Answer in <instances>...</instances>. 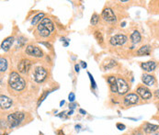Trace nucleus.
<instances>
[{
  "label": "nucleus",
  "instance_id": "obj_1",
  "mask_svg": "<svg viewBox=\"0 0 159 135\" xmlns=\"http://www.w3.org/2000/svg\"><path fill=\"white\" fill-rule=\"evenodd\" d=\"M8 86L15 91H21L26 86V81L17 72H12L9 75Z\"/></svg>",
  "mask_w": 159,
  "mask_h": 135
},
{
  "label": "nucleus",
  "instance_id": "obj_2",
  "mask_svg": "<svg viewBox=\"0 0 159 135\" xmlns=\"http://www.w3.org/2000/svg\"><path fill=\"white\" fill-rule=\"evenodd\" d=\"M54 30V25L49 18H44L37 26V31L42 38H47Z\"/></svg>",
  "mask_w": 159,
  "mask_h": 135
},
{
  "label": "nucleus",
  "instance_id": "obj_3",
  "mask_svg": "<svg viewBox=\"0 0 159 135\" xmlns=\"http://www.w3.org/2000/svg\"><path fill=\"white\" fill-rule=\"evenodd\" d=\"M25 118V113L21 111H17L8 116V122L11 128H15L20 125Z\"/></svg>",
  "mask_w": 159,
  "mask_h": 135
},
{
  "label": "nucleus",
  "instance_id": "obj_4",
  "mask_svg": "<svg viewBox=\"0 0 159 135\" xmlns=\"http://www.w3.org/2000/svg\"><path fill=\"white\" fill-rule=\"evenodd\" d=\"M47 75H48V73L45 68H43L42 66H38L34 70L33 78H34L35 82H37V83H42L47 78Z\"/></svg>",
  "mask_w": 159,
  "mask_h": 135
},
{
  "label": "nucleus",
  "instance_id": "obj_5",
  "mask_svg": "<svg viewBox=\"0 0 159 135\" xmlns=\"http://www.w3.org/2000/svg\"><path fill=\"white\" fill-rule=\"evenodd\" d=\"M25 53H26L27 55L34 57V58H41L43 56V53L41 50V48H39L38 46H35V45L30 44L25 49Z\"/></svg>",
  "mask_w": 159,
  "mask_h": 135
},
{
  "label": "nucleus",
  "instance_id": "obj_6",
  "mask_svg": "<svg viewBox=\"0 0 159 135\" xmlns=\"http://www.w3.org/2000/svg\"><path fill=\"white\" fill-rule=\"evenodd\" d=\"M101 17L108 23H115L117 21L116 15L114 14L113 10L110 8H106L101 13Z\"/></svg>",
  "mask_w": 159,
  "mask_h": 135
},
{
  "label": "nucleus",
  "instance_id": "obj_7",
  "mask_svg": "<svg viewBox=\"0 0 159 135\" xmlns=\"http://www.w3.org/2000/svg\"><path fill=\"white\" fill-rule=\"evenodd\" d=\"M117 87H118V94L120 96L127 95L130 86L122 77H117Z\"/></svg>",
  "mask_w": 159,
  "mask_h": 135
},
{
  "label": "nucleus",
  "instance_id": "obj_8",
  "mask_svg": "<svg viewBox=\"0 0 159 135\" xmlns=\"http://www.w3.org/2000/svg\"><path fill=\"white\" fill-rule=\"evenodd\" d=\"M32 65V62L29 59H22L18 64V70L20 74L26 75L30 72V70Z\"/></svg>",
  "mask_w": 159,
  "mask_h": 135
},
{
  "label": "nucleus",
  "instance_id": "obj_9",
  "mask_svg": "<svg viewBox=\"0 0 159 135\" xmlns=\"http://www.w3.org/2000/svg\"><path fill=\"white\" fill-rule=\"evenodd\" d=\"M127 40H128V38H127L126 35L117 34L110 38V43L112 45V46H120V45H123L127 41Z\"/></svg>",
  "mask_w": 159,
  "mask_h": 135
},
{
  "label": "nucleus",
  "instance_id": "obj_10",
  "mask_svg": "<svg viewBox=\"0 0 159 135\" xmlns=\"http://www.w3.org/2000/svg\"><path fill=\"white\" fill-rule=\"evenodd\" d=\"M140 101V98L137 94L134 93H130V94H127L124 96V99H123V103L125 106H132V105H136L138 104Z\"/></svg>",
  "mask_w": 159,
  "mask_h": 135
},
{
  "label": "nucleus",
  "instance_id": "obj_11",
  "mask_svg": "<svg viewBox=\"0 0 159 135\" xmlns=\"http://www.w3.org/2000/svg\"><path fill=\"white\" fill-rule=\"evenodd\" d=\"M136 94L139 96H141V98L144 100H148L152 98V92L150 91V90L147 88V87H145V86H138L137 89H136Z\"/></svg>",
  "mask_w": 159,
  "mask_h": 135
},
{
  "label": "nucleus",
  "instance_id": "obj_12",
  "mask_svg": "<svg viewBox=\"0 0 159 135\" xmlns=\"http://www.w3.org/2000/svg\"><path fill=\"white\" fill-rule=\"evenodd\" d=\"M12 99L8 96H5V95H1L0 96V106H1L2 109H8L11 108L12 106Z\"/></svg>",
  "mask_w": 159,
  "mask_h": 135
},
{
  "label": "nucleus",
  "instance_id": "obj_13",
  "mask_svg": "<svg viewBox=\"0 0 159 135\" xmlns=\"http://www.w3.org/2000/svg\"><path fill=\"white\" fill-rule=\"evenodd\" d=\"M141 67L144 71L147 73L153 72L155 71V69L156 68V63L154 61H149V62H145V63H141Z\"/></svg>",
  "mask_w": 159,
  "mask_h": 135
},
{
  "label": "nucleus",
  "instance_id": "obj_14",
  "mask_svg": "<svg viewBox=\"0 0 159 135\" xmlns=\"http://www.w3.org/2000/svg\"><path fill=\"white\" fill-rule=\"evenodd\" d=\"M142 81L144 85L146 86H152L155 85V78L154 75H149V74H144L142 75Z\"/></svg>",
  "mask_w": 159,
  "mask_h": 135
},
{
  "label": "nucleus",
  "instance_id": "obj_15",
  "mask_svg": "<svg viewBox=\"0 0 159 135\" xmlns=\"http://www.w3.org/2000/svg\"><path fill=\"white\" fill-rule=\"evenodd\" d=\"M108 83L110 84V88L112 93H118V87H117V77L114 75H110L107 78Z\"/></svg>",
  "mask_w": 159,
  "mask_h": 135
},
{
  "label": "nucleus",
  "instance_id": "obj_16",
  "mask_svg": "<svg viewBox=\"0 0 159 135\" xmlns=\"http://www.w3.org/2000/svg\"><path fill=\"white\" fill-rule=\"evenodd\" d=\"M14 42V38L13 37H8L7 39H5V40L2 41L1 43V48L4 51H8L10 50L12 44Z\"/></svg>",
  "mask_w": 159,
  "mask_h": 135
},
{
  "label": "nucleus",
  "instance_id": "obj_17",
  "mask_svg": "<svg viewBox=\"0 0 159 135\" xmlns=\"http://www.w3.org/2000/svg\"><path fill=\"white\" fill-rule=\"evenodd\" d=\"M159 126L152 123H145L144 126V131L147 134H153L158 131Z\"/></svg>",
  "mask_w": 159,
  "mask_h": 135
},
{
  "label": "nucleus",
  "instance_id": "obj_18",
  "mask_svg": "<svg viewBox=\"0 0 159 135\" xmlns=\"http://www.w3.org/2000/svg\"><path fill=\"white\" fill-rule=\"evenodd\" d=\"M151 51V46L150 45H144L141 48L137 51V55L138 56H143V55H149Z\"/></svg>",
  "mask_w": 159,
  "mask_h": 135
},
{
  "label": "nucleus",
  "instance_id": "obj_19",
  "mask_svg": "<svg viewBox=\"0 0 159 135\" xmlns=\"http://www.w3.org/2000/svg\"><path fill=\"white\" fill-rule=\"evenodd\" d=\"M141 40H142V36H141V34H140V32L138 30H134L131 34V41H132V43L137 44V43H139L140 41H141Z\"/></svg>",
  "mask_w": 159,
  "mask_h": 135
},
{
  "label": "nucleus",
  "instance_id": "obj_20",
  "mask_svg": "<svg viewBox=\"0 0 159 135\" xmlns=\"http://www.w3.org/2000/svg\"><path fill=\"white\" fill-rule=\"evenodd\" d=\"M44 16H45V14L44 13H39V14H37L33 18H32V20H31V25L34 26L38 23H40L42 19L44 18Z\"/></svg>",
  "mask_w": 159,
  "mask_h": 135
},
{
  "label": "nucleus",
  "instance_id": "obj_21",
  "mask_svg": "<svg viewBox=\"0 0 159 135\" xmlns=\"http://www.w3.org/2000/svg\"><path fill=\"white\" fill-rule=\"evenodd\" d=\"M116 64H117L116 61H114V60H111V59H110V60H108L106 63H103V68H104L105 70H108V69H111V68H113L114 66H115Z\"/></svg>",
  "mask_w": 159,
  "mask_h": 135
},
{
  "label": "nucleus",
  "instance_id": "obj_22",
  "mask_svg": "<svg viewBox=\"0 0 159 135\" xmlns=\"http://www.w3.org/2000/svg\"><path fill=\"white\" fill-rule=\"evenodd\" d=\"M94 37L96 38V40L98 41V42L99 44H102L104 42V38H103V35L102 33L99 31V30H96L94 32Z\"/></svg>",
  "mask_w": 159,
  "mask_h": 135
},
{
  "label": "nucleus",
  "instance_id": "obj_23",
  "mask_svg": "<svg viewBox=\"0 0 159 135\" xmlns=\"http://www.w3.org/2000/svg\"><path fill=\"white\" fill-rule=\"evenodd\" d=\"M7 68H8V62L5 58L1 57V59H0V71L3 73L7 70Z\"/></svg>",
  "mask_w": 159,
  "mask_h": 135
},
{
  "label": "nucleus",
  "instance_id": "obj_24",
  "mask_svg": "<svg viewBox=\"0 0 159 135\" xmlns=\"http://www.w3.org/2000/svg\"><path fill=\"white\" fill-rule=\"evenodd\" d=\"M98 20H99V16L97 14V13H94L91 17V20H90V23L92 26H96L98 23Z\"/></svg>",
  "mask_w": 159,
  "mask_h": 135
},
{
  "label": "nucleus",
  "instance_id": "obj_25",
  "mask_svg": "<svg viewBox=\"0 0 159 135\" xmlns=\"http://www.w3.org/2000/svg\"><path fill=\"white\" fill-rule=\"evenodd\" d=\"M87 75H88V76H89V79H90V82H91V86H92V88H96L97 87V86H96V82H95V80H94V78H93V76H92V75L88 72L87 73Z\"/></svg>",
  "mask_w": 159,
  "mask_h": 135
},
{
  "label": "nucleus",
  "instance_id": "obj_26",
  "mask_svg": "<svg viewBox=\"0 0 159 135\" xmlns=\"http://www.w3.org/2000/svg\"><path fill=\"white\" fill-rule=\"evenodd\" d=\"M49 93H50L49 91H45V92L43 93V95L42 96V98H41L39 99V101H38V106H40V104H41V103H42V101L44 100V98H45L46 96H47L49 95Z\"/></svg>",
  "mask_w": 159,
  "mask_h": 135
},
{
  "label": "nucleus",
  "instance_id": "obj_27",
  "mask_svg": "<svg viewBox=\"0 0 159 135\" xmlns=\"http://www.w3.org/2000/svg\"><path fill=\"white\" fill-rule=\"evenodd\" d=\"M68 99H69L70 102H74V101H75V94H74L73 92H71V93L69 94V96H68Z\"/></svg>",
  "mask_w": 159,
  "mask_h": 135
},
{
  "label": "nucleus",
  "instance_id": "obj_28",
  "mask_svg": "<svg viewBox=\"0 0 159 135\" xmlns=\"http://www.w3.org/2000/svg\"><path fill=\"white\" fill-rule=\"evenodd\" d=\"M116 127H117V129H119L120 131H123L124 129L126 128L125 125H124V124H122V123H117Z\"/></svg>",
  "mask_w": 159,
  "mask_h": 135
},
{
  "label": "nucleus",
  "instance_id": "obj_29",
  "mask_svg": "<svg viewBox=\"0 0 159 135\" xmlns=\"http://www.w3.org/2000/svg\"><path fill=\"white\" fill-rule=\"evenodd\" d=\"M154 95H155V98H158V99H159V89L155 90V93H154Z\"/></svg>",
  "mask_w": 159,
  "mask_h": 135
},
{
  "label": "nucleus",
  "instance_id": "obj_30",
  "mask_svg": "<svg viewBox=\"0 0 159 135\" xmlns=\"http://www.w3.org/2000/svg\"><path fill=\"white\" fill-rule=\"evenodd\" d=\"M132 135H144V134L140 131H133V133Z\"/></svg>",
  "mask_w": 159,
  "mask_h": 135
},
{
  "label": "nucleus",
  "instance_id": "obj_31",
  "mask_svg": "<svg viewBox=\"0 0 159 135\" xmlns=\"http://www.w3.org/2000/svg\"><path fill=\"white\" fill-rule=\"evenodd\" d=\"M81 65H82V68H87V63L86 62H83V61H82L81 62Z\"/></svg>",
  "mask_w": 159,
  "mask_h": 135
},
{
  "label": "nucleus",
  "instance_id": "obj_32",
  "mask_svg": "<svg viewBox=\"0 0 159 135\" xmlns=\"http://www.w3.org/2000/svg\"><path fill=\"white\" fill-rule=\"evenodd\" d=\"M79 69H80V67H79L78 64H75V72H76V73H78V72H79Z\"/></svg>",
  "mask_w": 159,
  "mask_h": 135
},
{
  "label": "nucleus",
  "instance_id": "obj_33",
  "mask_svg": "<svg viewBox=\"0 0 159 135\" xmlns=\"http://www.w3.org/2000/svg\"><path fill=\"white\" fill-rule=\"evenodd\" d=\"M41 44H43V45H45L46 47H49V48H51L52 46H51V44L50 43H48V42H40Z\"/></svg>",
  "mask_w": 159,
  "mask_h": 135
},
{
  "label": "nucleus",
  "instance_id": "obj_34",
  "mask_svg": "<svg viewBox=\"0 0 159 135\" xmlns=\"http://www.w3.org/2000/svg\"><path fill=\"white\" fill-rule=\"evenodd\" d=\"M56 133H57V135H65V133H63V131L62 130H58L56 131Z\"/></svg>",
  "mask_w": 159,
  "mask_h": 135
},
{
  "label": "nucleus",
  "instance_id": "obj_35",
  "mask_svg": "<svg viewBox=\"0 0 159 135\" xmlns=\"http://www.w3.org/2000/svg\"><path fill=\"white\" fill-rule=\"evenodd\" d=\"M79 113H81L82 115H86V114H87V112L84 110V109H82V108L79 109Z\"/></svg>",
  "mask_w": 159,
  "mask_h": 135
},
{
  "label": "nucleus",
  "instance_id": "obj_36",
  "mask_svg": "<svg viewBox=\"0 0 159 135\" xmlns=\"http://www.w3.org/2000/svg\"><path fill=\"white\" fill-rule=\"evenodd\" d=\"M63 104H65V101H63H63H61V102H60V106H63Z\"/></svg>",
  "mask_w": 159,
  "mask_h": 135
},
{
  "label": "nucleus",
  "instance_id": "obj_37",
  "mask_svg": "<svg viewBox=\"0 0 159 135\" xmlns=\"http://www.w3.org/2000/svg\"><path fill=\"white\" fill-rule=\"evenodd\" d=\"M151 135H159V132H155V133H153Z\"/></svg>",
  "mask_w": 159,
  "mask_h": 135
},
{
  "label": "nucleus",
  "instance_id": "obj_38",
  "mask_svg": "<svg viewBox=\"0 0 159 135\" xmlns=\"http://www.w3.org/2000/svg\"><path fill=\"white\" fill-rule=\"evenodd\" d=\"M72 113H73V110H71V111H69V112H68V115H72Z\"/></svg>",
  "mask_w": 159,
  "mask_h": 135
},
{
  "label": "nucleus",
  "instance_id": "obj_39",
  "mask_svg": "<svg viewBox=\"0 0 159 135\" xmlns=\"http://www.w3.org/2000/svg\"><path fill=\"white\" fill-rule=\"evenodd\" d=\"M157 108H158V110H159V104H158V106H157Z\"/></svg>",
  "mask_w": 159,
  "mask_h": 135
}]
</instances>
